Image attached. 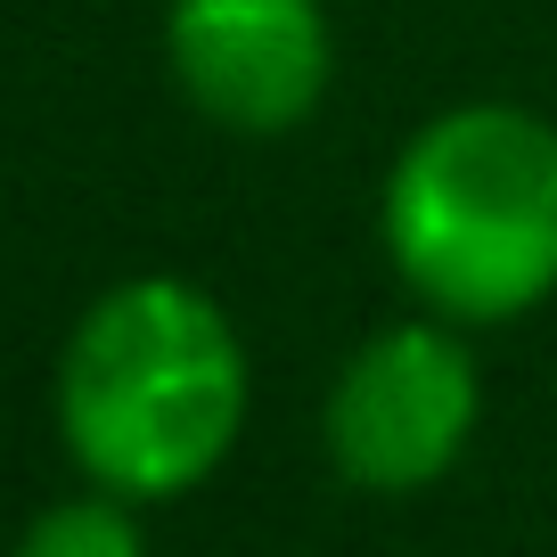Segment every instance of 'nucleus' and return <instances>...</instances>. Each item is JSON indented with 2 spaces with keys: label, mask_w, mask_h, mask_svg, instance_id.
I'll return each instance as SVG.
<instances>
[{
  "label": "nucleus",
  "mask_w": 557,
  "mask_h": 557,
  "mask_svg": "<svg viewBox=\"0 0 557 557\" xmlns=\"http://www.w3.org/2000/svg\"><path fill=\"white\" fill-rule=\"evenodd\" d=\"M164 58L197 115L222 132H296L336 74L329 9L320 0H173Z\"/></svg>",
  "instance_id": "nucleus-4"
},
{
  "label": "nucleus",
  "mask_w": 557,
  "mask_h": 557,
  "mask_svg": "<svg viewBox=\"0 0 557 557\" xmlns=\"http://www.w3.org/2000/svg\"><path fill=\"white\" fill-rule=\"evenodd\" d=\"M17 557H148L123 492H99V500H58L25 524Z\"/></svg>",
  "instance_id": "nucleus-5"
},
{
  "label": "nucleus",
  "mask_w": 557,
  "mask_h": 557,
  "mask_svg": "<svg viewBox=\"0 0 557 557\" xmlns=\"http://www.w3.org/2000/svg\"><path fill=\"white\" fill-rule=\"evenodd\" d=\"M475 361L451 329L401 320L369 336L329 394V459L361 492H426L475 435Z\"/></svg>",
  "instance_id": "nucleus-3"
},
{
  "label": "nucleus",
  "mask_w": 557,
  "mask_h": 557,
  "mask_svg": "<svg viewBox=\"0 0 557 557\" xmlns=\"http://www.w3.org/2000/svg\"><path fill=\"white\" fill-rule=\"evenodd\" d=\"M385 255L443 320H524L557 296V132L524 107H451L385 181Z\"/></svg>",
  "instance_id": "nucleus-2"
},
{
  "label": "nucleus",
  "mask_w": 557,
  "mask_h": 557,
  "mask_svg": "<svg viewBox=\"0 0 557 557\" xmlns=\"http://www.w3.org/2000/svg\"><path fill=\"white\" fill-rule=\"evenodd\" d=\"M74 468L123 500L197 492L246 426V352L189 278H123L74 320L58 361Z\"/></svg>",
  "instance_id": "nucleus-1"
}]
</instances>
